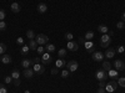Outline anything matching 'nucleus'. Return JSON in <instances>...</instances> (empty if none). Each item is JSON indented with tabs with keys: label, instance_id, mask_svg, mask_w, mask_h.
<instances>
[{
	"label": "nucleus",
	"instance_id": "a19ab883",
	"mask_svg": "<svg viewBox=\"0 0 125 93\" xmlns=\"http://www.w3.org/2000/svg\"><path fill=\"white\" fill-rule=\"evenodd\" d=\"M0 93H8V91H6V88L3 86V85H0Z\"/></svg>",
	"mask_w": 125,
	"mask_h": 93
},
{
	"label": "nucleus",
	"instance_id": "ea45409f",
	"mask_svg": "<svg viewBox=\"0 0 125 93\" xmlns=\"http://www.w3.org/2000/svg\"><path fill=\"white\" fill-rule=\"evenodd\" d=\"M96 93H106L105 87H99V88H98V91H96Z\"/></svg>",
	"mask_w": 125,
	"mask_h": 93
},
{
	"label": "nucleus",
	"instance_id": "c9c22d12",
	"mask_svg": "<svg viewBox=\"0 0 125 93\" xmlns=\"http://www.w3.org/2000/svg\"><path fill=\"white\" fill-rule=\"evenodd\" d=\"M16 44H18L19 46H23V45H24V39H23V37H18V39H16Z\"/></svg>",
	"mask_w": 125,
	"mask_h": 93
},
{
	"label": "nucleus",
	"instance_id": "0eeeda50",
	"mask_svg": "<svg viewBox=\"0 0 125 93\" xmlns=\"http://www.w3.org/2000/svg\"><path fill=\"white\" fill-rule=\"evenodd\" d=\"M33 70H34V72H35L36 76H41V75H43L44 72H45V67H43V65H40V63L34 65Z\"/></svg>",
	"mask_w": 125,
	"mask_h": 93
},
{
	"label": "nucleus",
	"instance_id": "a18cd8bd",
	"mask_svg": "<svg viewBox=\"0 0 125 93\" xmlns=\"http://www.w3.org/2000/svg\"><path fill=\"white\" fill-rule=\"evenodd\" d=\"M14 86H20V78L19 79H14Z\"/></svg>",
	"mask_w": 125,
	"mask_h": 93
},
{
	"label": "nucleus",
	"instance_id": "473e14b6",
	"mask_svg": "<svg viewBox=\"0 0 125 93\" xmlns=\"http://www.w3.org/2000/svg\"><path fill=\"white\" fill-rule=\"evenodd\" d=\"M5 10L4 9H0V21H3V20L5 19Z\"/></svg>",
	"mask_w": 125,
	"mask_h": 93
},
{
	"label": "nucleus",
	"instance_id": "423d86ee",
	"mask_svg": "<svg viewBox=\"0 0 125 93\" xmlns=\"http://www.w3.org/2000/svg\"><path fill=\"white\" fill-rule=\"evenodd\" d=\"M41 62H43V65H50L51 62H53V57H51V55L49 52H45L43 54V57H41Z\"/></svg>",
	"mask_w": 125,
	"mask_h": 93
},
{
	"label": "nucleus",
	"instance_id": "cd10ccee",
	"mask_svg": "<svg viewBox=\"0 0 125 93\" xmlns=\"http://www.w3.org/2000/svg\"><path fill=\"white\" fill-rule=\"evenodd\" d=\"M58 56H59V58H64L66 56V50L65 48H60L58 51Z\"/></svg>",
	"mask_w": 125,
	"mask_h": 93
},
{
	"label": "nucleus",
	"instance_id": "58836bf2",
	"mask_svg": "<svg viewBox=\"0 0 125 93\" xmlns=\"http://www.w3.org/2000/svg\"><path fill=\"white\" fill-rule=\"evenodd\" d=\"M40 62H41V57H35V58H33V65L40 63Z\"/></svg>",
	"mask_w": 125,
	"mask_h": 93
},
{
	"label": "nucleus",
	"instance_id": "de8ad7c7",
	"mask_svg": "<svg viewBox=\"0 0 125 93\" xmlns=\"http://www.w3.org/2000/svg\"><path fill=\"white\" fill-rule=\"evenodd\" d=\"M121 21H124L125 23V11L123 13V15H121Z\"/></svg>",
	"mask_w": 125,
	"mask_h": 93
},
{
	"label": "nucleus",
	"instance_id": "2f4dec72",
	"mask_svg": "<svg viewBox=\"0 0 125 93\" xmlns=\"http://www.w3.org/2000/svg\"><path fill=\"white\" fill-rule=\"evenodd\" d=\"M69 73H70V72H69L68 70H62L60 75H61V77H62V78H68V77H69Z\"/></svg>",
	"mask_w": 125,
	"mask_h": 93
},
{
	"label": "nucleus",
	"instance_id": "dca6fc26",
	"mask_svg": "<svg viewBox=\"0 0 125 93\" xmlns=\"http://www.w3.org/2000/svg\"><path fill=\"white\" fill-rule=\"evenodd\" d=\"M29 51H30V48H29V45H23L21 46V48H20V54H21L23 56H28L29 55Z\"/></svg>",
	"mask_w": 125,
	"mask_h": 93
},
{
	"label": "nucleus",
	"instance_id": "6ab92c4d",
	"mask_svg": "<svg viewBox=\"0 0 125 93\" xmlns=\"http://www.w3.org/2000/svg\"><path fill=\"white\" fill-rule=\"evenodd\" d=\"M46 10H48L46 4L41 3V4H39V5H38V11H39L40 14H44V13H46Z\"/></svg>",
	"mask_w": 125,
	"mask_h": 93
},
{
	"label": "nucleus",
	"instance_id": "39448f33",
	"mask_svg": "<svg viewBox=\"0 0 125 93\" xmlns=\"http://www.w3.org/2000/svg\"><path fill=\"white\" fill-rule=\"evenodd\" d=\"M95 77L99 79V81H105L108 78V75H106V72L104 71L103 68H99L96 71V73H95Z\"/></svg>",
	"mask_w": 125,
	"mask_h": 93
},
{
	"label": "nucleus",
	"instance_id": "4be33fe9",
	"mask_svg": "<svg viewBox=\"0 0 125 93\" xmlns=\"http://www.w3.org/2000/svg\"><path fill=\"white\" fill-rule=\"evenodd\" d=\"M111 65H110V62H108V61H103V70L105 71V72H109L110 70H111Z\"/></svg>",
	"mask_w": 125,
	"mask_h": 93
},
{
	"label": "nucleus",
	"instance_id": "aec40b11",
	"mask_svg": "<svg viewBox=\"0 0 125 93\" xmlns=\"http://www.w3.org/2000/svg\"><path fill=\"white\" fill-rule=\"evenodd\" d=\"M98 31L100 34H108L109 32V27L106 25H99L98 26Z\"/></svg>",
	"mask_w": 125,
	"mask_h": 93
},
{
	"label": "nucleus",
	"instance_id": "7ed1b4c3",
	"mask_svg": "<svg viewBox=\"0 0 125 93\" xmlns=\"http://www.w3.org/2000/svg\"><path fill=\"white\" fill-rule=\"evenodd\" d=\"M118 86H119V85H118V82H116L115 79H114V81H111L110 83H108V85L105 86V91H106V92H109V93H114V92L116 91Z\"/></svg>",
	"mask_w": 125,
	"mask_h": 93
},
{
	"label": "nucleus",
	"instance_id": "a211bd4d",
	"mask_svg": "<svg viewBox=\"0 0 125 93\" xmlns=\"http://www.w3.org/2000/svg\"><path fill=\"white\" fill-rule=\"evenodd\" d=\"M66 66V62L64 61V58H58L56 62H55V67L56 68H61V67H64Z\"/></svg>",
	"mask_w": 125,
	"mask_h": 93
},
{
	"label": "nucleus",
	"instance_id": "f257e3e1",
	"mask_svg": "<svg viewBox=\"0 0 125 93\" xmlns=\"http://www.w3.org/2000/svg\"><path fill=\"white\" fill-rule=\"evenodd\" d=\"M111 37L113 36L110 34H103L101 37H100V46L101 47H109L110 44H111V41H113Z\"/></svg>",
	"mask_w": 125,
	"mask_h": 93
},
{
	"label": "nucleus",
	"instance_id": "bb28decb",
	"mask_svg": "<svg viewBox=\"0 0 125 93\" xmlns=\"http://www.w3.org/2000/svg\"><path fill=\"white\" fill-rule=\"evenodd\" d=\"M45 50L48 51L49 54H51V52H54V51H55V46H54L53 44H46V47H45Z\"/></svg>",
	"mask_w": 125,
	"mask_h": 93
},
{
	"label": "nucleus",
	"instance_id": "8fccbe9b",
	"mask_svg": "<svg viewBox=\"0 0 125 93\" xmlns=\"http://www.w3.org/2000/svg\"><path fill=\"white\" fill-rule=\"evenodd\" d=\"M124 1H125V0H124Z\"/></svg>",
	"mask_w": 125,
	"mask_h": 93
},
{
	"label": "nucleus",
	"instance_id": "f704fd0d",
	"mask_svg": "<svg viewBox=\"0 0 125 93\" xmlns=\"http://www.w3.org/2000/svg\"><path fill=\"white\" fill-rule=\"evenodd\" d=\"M65 39H66L68 41H73L74 36H73V34H71V32H66V34H65Z\"/></svg>",
	"mask_w": 125,
	"mask_h": 93
},
{
	"label": "nucleus",
	"instance_id": "5701e85b",
	"mask_svg": "<svg viewBox=\"0 0 125 93\" xmlns=\"http://www.w3.org/2000/svg\"><path fill=\"white\" fill-rule=\"evenodd\" d=\"M38 46H39V45H38V42L35 41V39L29 41V48H30V50H36V48H38Z\"/></svg>",
	"mask_w": 125,
	"mask_h": 93
},
{
	"label": "nucleus",
	"instance_id": "1a4fd4ad",
	"mask_svg": "<svg viewBox=\"0 0 125 93\" xmlns=\"http://www.w3.org/2000/svg\"><path fill=\"white\" fill-rule=\"evenodd\" d=\"M105 57L103 55V52H100V51H95V52L93 54V61L95 62H103V58Z\"/></svg>",
	"mask_w": 125,
	"mask_h": 93
},
{
	"label": "nucleus",
	"instance_id": "f3484780",
	"mask_svg": "<svg viewBox=\"0 0 125 93\" xmlns=\"http://www.w3.org/2000/svg\"><path fill=\"white\" fill-rule=\"evenodd\" d=\"M10 8H11V11H13L14 14L20 13V10H21V8H20V5H19V3H13Z\"/></svg>",
	"mask_w": 125,
	"mask_h": 93
},
{
	"label": "nucleus",
	"instance_id": "c756f323",
	"mask_svg": "<svg viewBox=\"0 0 125 93\" xmlns=\"http://www.w3.org/2000/svg\"><path fill=\"white\" fill-rule=\"evenodd\" d=\"M36 51H38V54H39V55L43 56V54H45V47H44V46H38Z\"/></svg>",
	"mask_w": 125,
	"mask_h": 93
},
{
	"label": "nucleus",
	"instance_id": "4468645a",
	"mask_svg": "<svg viewBox=\"0 0 125 93\" xmlns=\"http://www.w3.org/2000/svg\"><path fill=\"white\" fill-rule=\"evenodd\" d=\"M31 65H33V60H31V58H24L21 61V66L24 68H30Z\"/></svg>",
	"mask_w": 125,
	"mask_h": 93
},
{
	"label": "nucleus",
	"instance_id": "2eb2a0df",
	"mask_svg": "<svg viewBox=\"0 0 125 93\" xmlns=\"http://www.w3.org/2000/svg\"><path fill=\"white\" fill-rule=\"evenodd\" d=\"M0 61H1L4 65H9L10 62H11V57H10L9 55H5L4 54V55H1V57H0Z\"/></svg>",
	"mask_w": 125,
	"mask_h": 93
},
{
	"label": "nucleus",
	"instance_id": "6e6552de",
	"mask_svg": "<svg viewBox=\"0 0 125 93\" xmlns=\"http://www.w3.org/2000/svg\"><path fill=\"white\" fill-rule=\"evenodd\" d=\"M23 75H24L25 78L30 79V78H33V77L35 76V72H34L33 68H25V70L23 71Z\"/></svg>",
	"mask_w": 125,
	"mask_h": 93
},
{
	"label": "nucleus",
	"instance_id": "e433bc0d",
	"mask_svg": "<svg viewBox=\"0 0 125 93\" xmlns=\"http://www.w3.org/2000/svg\"><path fill=\"white\" fill-rule=\"evenodd\" d=\"M6 29V24L4 23V20L3 21H0V31H4Z\"/></svg>",
	"mask_w": 125,
	"mask_h": 93
},
{
	"label": "nucleus",
	"instance_id": "09e8293b",
	"mask_svg": "<svg viewBox=\"0 0 125 93\" xmlns=\"http://www.w3.org/2000/svg\"><path fill=\"white\" fill-rule=\"evenodd\" d=\"M24 93H30V91H28V89H26V91H25Z\"/></svg>",
	"mask_w": 125,
	"mask_h": 93
},
{
	"label": "nucleus",
	"instance_id": "37998d69",
	"mask_svg": "<svg viewBox=\"0 0 125 93\" xmlns=\"http://www.w3.org/2000/svg\"><path fill=\"white\" fill-rule=\"evenodd\" d=\"M78 41H79V44H83V45H84L86 40H85V37H79V40H78Z\"/></svg>",
	"mask_w": 125,
	"mask_h": 93
},
{
	"label": "nucleus",
	"instance_id": "412c9836",
	"mask_svg": "<svg viewBox=\"0 0 125 93\" xmlns=\"http://www.w3.org/2000/svg\"><path fill=\"white\" fill-rule=\"evenodd\" d=\"M11 77H13V79H19L20 78V71H19V68H14L11 71Z\"/></svg>",
	"mask_w": 125,
	"mask_h": 93
},
{
	"label": "nucleus",
	"instance_id": "f03ea898",
	"mask_svg": "<svg viewBox=\"0 0 125 93\" xmlns=\"http://www.w3.org/2000/svg\"><path fill=\"white\" fill-rule=\"evenodd\" d=\"M35 41L38 42L39 46H44V45H46L49 42V37L46 35H44V34H40V35H38L35 37Z\"/></svg>",
	"mask_w": 125,
	"mask_h": 93
},
{
	"label": "nucleus",
	"instance_id": "3c124183",
	"mask_svg": "<svg viewBox=\"0 0 125 93\" xmlns=\"http://www.w3.org/2000/svg\"><path fill=\"white\" fill-rule=\"evenodd\" d=\"M0 57H1V56H0Z\"/></svg>",
	"mask_w": 125,
	"mask_h": 93
},
{
	"label": "nucleus",
	"instance_id": "f8f14e48",
	"mask_svg": "<svg viewBox=\"0 0 125 93\" xmlns=\"http://www.w3.org/2000/svg\"><path fill=\"white\" fill-rule=\"evenodd\" d=\"M114 67H115V70H116L118 72H120V71H123V70L125 68L124 62H123L121 60H115V61H114Z\"/></svg>",
	"mask_w": 125,
	"mask_h": 93
},
{
	"label": "nucleus",
	"instance_id": "4c0bfd02",
	"mask_svg": "<svg viewBox=\"0 0 125 93\" xmlns=\"http://www.w3.org/2000/svg\"><path fill=\"white\" fill-rule=\"evenodd\" d=\"M4 81H5V83H11L13 77H11V76H6V77L4 78Z\"/></svg>",
	"mask_w": 125,
	"mask_h": 93
},
{
	"label": "nucleus",
	"instance_id": "393cba45",
	"mask_svg": "<svg viewBox=\"0 0 125 93\" xmlns=\"http://www.w3.org/2000/svg\"><path fill=\"white\" fill-rule=\"evenodd\" d=\"M26 37H28L29 40H34L36 36H35V32H34L33 30H28V31H26Z\"/></svg>",
	"mask_w": 125,
	"mask_h": 93
},
{
	"label": "nucleus",
	"instance_id": "c85d7f7f",
	"mask_svg": "<svg viewBox=\"0 0 125 93\" xmlns=\"http://www.w3.org/2000/svg\"><path fill=\"white\" fill-rule=\"evenodd\" d=\"M118 85L123 88H125V77H119L118 78Z\"/></svg>",
	"mask_w": 125,
	"mask_h": 93
},
{
	"label": "nucleus",
	"instance_id": "79ce46f5",
	"mask_svg": "<svg viewBox=\"0 0 125 93\" xmlns=\"http://www.w3.org/2000/svg\"><path fill=\"white\" fill-rule=\"evenodd\" d=\"M116 51H118V52H119V54H123V52H124V51H125V47H124V46H119Z\"/></svg>",
	"mask_w": 125,
	"mask_h": 93
},
{
	"label": "nucleus",
	"instance_id": "49530a36",
	"mask_svg": "<svg viewBox=\"0 0 125 93\" xmlns=\"http://www.w3.org/2000/svg\"><path fill=\"white\" fill-rule=\"evenodd\" d=\"M99 87H105V81H100V83H99Z\"/></svg>",
	"mask_w": 125,
	"mask_h": 93
},
{
	"label": "nucleus",
	"instance_id": "7c9ffc66",
	"mask_svg": "<svg viewBox=\"0 0 125 93\" xmlns=\"http://www.w3.org/2000/svg\"><path fill=\"white\" fill-rule=\"evenodd\" d=\"M5 51H6V45L5 44H0V56L4 55Z\"/></svg>",
	"mask_w": 125,
	"mask_h": 93
},
{
	"label": "nucleus",
	"instance_id": "9d476101",
	"mask_svg": "<svg viewBox=\"0 0 125 93\" xmlns=\"http://www.w3.org/2000/svg\"><path fill=\"white\" fill-rule=\"evenodd\" d=\"M85 48L89 54H94L95 52V47H94V44H93V41H85V44H84Z\"/></svg>",
	"mask_w": 125,
	"mask_h": 93
},
{
	"label": "nucleus",
	"instance_id": "72a5a7b5",
	"mask_svg": "<svg viewBox=\"0 0 125 93\" xmlns=\"http://www.w3.org/2000/svg\"><path fill=\"white\" fill-rule=\"evenodd\" d=\"M116 27H118L119 30H124V29H125V24H124V21H119V23L116 24Z\"/></svg>",
	"mask_w": 125,
	"mask_h": 93
},
{
	"label": "nucleus",
	"instance_id": "20e7f679",
	"mask_svg": "<svg viewBox=\"0 0 125 93\" xmlns=\"http://www.w3.org/2000/svg\"><path fill=\"white\" fill-rule=\"evenodd\" d=\"M66 70L69 71V72H75L76 70H78V67H79V63L75 61V60H73V61H69L68 63H66Z\"/></svg>",
	"mask_w": 125,
	"mask_h": 93
},
{
	"label": "nucleus",
	"instance_id": "a878e982",
	"mask_svg": "<svg viewBox=\"0 0 125 93\" xmlns=\"http://www.w3.org/2000/svg\"><path fill=\"white\" fill-rule=\"evenodd\" d=\"M84 37H85L86 41H93V39H94V32H93V31H88Z\"/></svg>",
	"mask_w": 125,
	"mask_h": 93
},
{
	"label": "nucleus",
	"instance_id": "c03bdc74",
	"mask_svg": "<svg viewBox=\"0 0 125 93\" xmlns=\"http://www.w3.org/2000/svg\"><path fill=\"white\" fill-rule=\"evenodd\" d=\"M58 72H59V68H53V70H51V75H58Z\"/></svg>",
	"mask_w": 125,
	"mask_h": 93
},
{
	"label": "nucleus",
	"instance_id": "9b49d317",
	"mask_svg": "<svg viewBox=\"0 0 125 93\" xmlns=\"http://www.w3.org/2000/svg\"><path fill=\"white\" fill-rule=\"evenodd\" d=\"M115 54H116V50H114L113 47H108V50L105 51V55L104 56H105L108 60H111L114 56H115Z\"/></svg>",
	"mask_w": 125,
	"mask_h": 93
},
{
	"label": "nucleus",
	"instance_id": "ddd939ff",
	"mask_svg": "<svg viewBox=\"0 0 125 93\" xmlns=\"http://www.w3.org/2000/svg\"><path fill=\"white\" fill-rule=\"evenodd\" d=\"M66 47H68V50H70V51H78V50H79V44L74 42V41H68Z\"/></svg>",
	"mask_w": 125,
	"mask_h": 93
},
{
	"label": "nucleus",
	"instance_id": "b1692460",
	"mask_svg": "<svg viewBox=\"0 0 125 93\" xmlns=\"http://www.w3.org/2000/svg\"><path fill=\"white\" fill-rule=\"evenodd\" d=\"M108 75H109L111 78H114V79L119 78V77H118V71H116V70H110V71L108 72Z\"/></svg>",
	"mask_w": 125,
	"mask_h": 93
}]
</instances>
